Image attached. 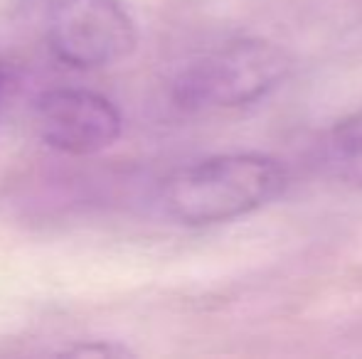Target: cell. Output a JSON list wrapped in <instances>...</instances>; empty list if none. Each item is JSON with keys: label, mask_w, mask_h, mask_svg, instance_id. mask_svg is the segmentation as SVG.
<instances>
[{"label": "cell", "mask_w": 362, "mask_h": 359, "mask_svg": "<svg viewBox=\"0 0 362 359\" xmlns=\"http://www.w3.org/2000/svg\"><path fill=\"white\" fill-rule=\"evenodd\" d=\"M288 182L286 168L262 153H227L168 175L160 207L185 226L232 221L274 202Z\"/></svg>", "instance_id": "obj_1"}, {"label": "cell", "mask_w": 362, "mask_h": 359, "mask_svg": "<svg viewBox=\"0 0 362 359\" xmlns=\"http://www.w3.org/2000/svg\"><path fill=\"white\" fill-rule=\"evenodd\" d=\"M293 59L269 39H239L190 62L173 82L182 111L237 109L264 99L288 79Z\"/></svg>", "instance_id": "obj_2"}, {"label": "cell", "mask_w": 362, "mask_h": 359, "mask_svg": "<svg viewBox=\"0 0 362 359\" xmlns=\"http://www.w3.org/2000/svg\"><path fill=\"white\" fill-rule=\"evenodd\" d=\"M49 52L72 69H104L136 52L139 30L121 0H49Z\"/></svg>", "instance_id": "obj_3"}, {"label": "cell", "mask_w": 362, "mask_h": 359, "mask_svg": "<svg viewBox=\"0 0 362 359\" xmlns=\"http://www.w3.org/2000/svg\"><path fill=\"white\" fill-rule=\"evenodd\" d=\"M35 126L49 148L67 155H94L119 140L124 118L99 91L64 87L40 96Z\"/></svg>", "instance_id": "obj_4"}, {"label": "cell", "mask_w": 362, "mask_h": 359, "mask_svg": "<svg viewBox=\"0 0 362 359\" xmlns=\"http://www.w3.org/2000/svg\"><path fill=\"white\" fill-rule=\"evenodd\" d=\"M335 165H338L340 178L348 180L355 187H362V135L353 138L350 143H345L340 148Z\"/></svg>", "instance_id": "obj_5"}, {"label": "cell", "mask_w": 362, "mask_h": 359, "mask_svg": "<svg viewBox=\"0 0 362 359\" xmlns=\"http://www.w3.org/2000/svg\"><path fill=\"white\" fill-rule=\"evenodd\" d=\"M67 355L72 357H134V352L124 345H114V342H96V345H79L67 350Z\"/></svg>", "instance_id": "obj_6"}, {"label": "cell", "mask_w": 362, "mask_h": 359, "mask_svg": "<svg viewBox=\"0 0 362 359\" xmlns=\"http://www.w3.org/2000/svg\"><path fill=\"white\" fill-rule=\"evenodd\" d=\"M3 87H5V72H3V64H0V96H3Z\"/></svg>", "instance_id": "obj_7"}]
</instances>
